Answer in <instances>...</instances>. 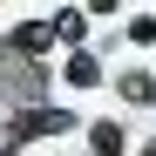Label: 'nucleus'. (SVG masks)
<instances>
[{
	"mask_svg": "<svg viewBox=\"0 0 156 156\" xmlns=\"http://www.w3.org/2000/svg\"><path fill=\"white\" fill-rule=\"evenodd\" d=\"M61 129H75L68 109H20L14 115V136H61Z\"/></svg>",
	"mask_w": 156,
	"mask_h": 156,
	"instance_id": "1",
	"label": "nucleus"
},
{
	"mask_svg": "<svg viewBox=\"0 0 156 156\" xmlns=\"http://www.w3.org/2000/svg\"><path fill=\"white\" fill-rule=\"evenodd\" d=\"M48 41H55V34H48V20H27V27L7 41V55H27V61H34V55H48Z\"/></svg>",
	"mask_w": 156,
	"mask_h": 156,
	"instance_id": "2",
	"label": "nucleus"
},
{
	"mask_svg": "<svg viewBox=\"0 0 156 156\" xmlns=\"http://www.w3.org/2000/svg\"><path fill=\"white\" fill-rule=\"evenodd\" d=\"M102 82V61L88 55V48H82V55H68V88H95Z\"/></svg>",
	"mask_w": 156,
	"mask_h": 156,
	"instance_id": "3",
	"label": "nucleus"
},
{
	"mask_svg": "<svg viewBox=\"0 0 156 156\" xmlns=\"http://www.w3.org/2000/svg\"><path fill=\"white\" fill-rule=\"evenodd\" d=\"M115 88H122V102H143V109H149V102H156V75H143V68H129L122 82H115Z\"/></svg>",
	"mask_w": 156,
	"mask_h": 156,
	"instance_id": "4",
	"label": "nucleus"
},
{
	"mask_svg": "<svg viewBox=\"0 0 156 156\" xmlns=\"http://www.w3.org/2000/svg\"><path fill=\"white\" fill-rule=\"evenodd\" d=\"M88 143H95V156H115V149H122V129H115V122H95Z\"/></svg>",
	"mask_w": 156,
	"mask_h": 156,
	"instance_id": "5",
	"label": "nucleus"
},
{
	"mask_svg": "<svg viewBox=\"0 0 156 156\" xmlns=\"http://www.w3.org/2000/svg\"><path fill=\"white\" fill-rule=\"evenodd\" d=\"M122 7V0H88V14H115Z\"/></svg>",
	"mask_w": 156,
	"mask_h": 156,
	"instance_id": "6",
	"label": "nucleus"
},
{
	"mask_svg": "<svg viewBox=\"0 0 156 156\" xmlns=\"http://www.w3.org/2000/svg\"><path fill=\"white\" fill-rule=\"evenodd\" d=\"M143 156H156V143H149V149H143Z\"/></svg>",
	"mask_w": 156,
	"mask_h": 156,
	"instance_id": "7",
	"label": "nucleus"
},
{
	"mask_svg": "<svg viewBox=\"0 0 156 156\" xmlns=\"http://www.w3.org/2000/svg\"><path fill=\"white\" fill-rule=\"evenodd\" d=\"M0 156H14V149H0Z\"/></svg>",
	"mask_w": 156,
	"mask_h": 156,
	"instance_id": "8",
	"label": "nucleus"
}]
</instances>
